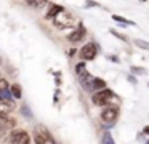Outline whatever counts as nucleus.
Instances as JSON below:
<instances>
[{
	"instance_id": "obj_1",
	"label": "nucleus",
	"mask_w": 149,
	"mask_h": 144,
	"mask_svg": "<svg viewBox=\"0 0 149 144\" xmlns=\"http://www.w3.org/2000/svg\"><path fill=\"white\" fill-rule=\"evenodd\" d=\"M114 98V91L112 90H100V91L93 93V96H91V101H93V104L96 106H107V102L111 101V99Z\"/></svg>"
},
{
	"instance_id": "obj_2",
	"label": "nucleus",
	"mask_w": 149,
	"mask_h": 144,
	"mask_svg": "<svg viewBox=\"0 0 149 144\" xmlns=\"http://www.w3.org/2000/svg\"><path fill=\"white\" fill-rule=\"evenodd\" d=\"M34 141H36V144H56L55 139L52 138V134H50V131L47 130L45 127H37L36 128Z\"/></svg>"
},
{
	"instance_id": "obj_3",
	"label": "nucleus",
	"mask_w": 149,
	"mask_h": 144,
	"mask_svg": "<svg viewBox=\"0 0 149 144\" xmlns=\"http://www.w3.org/2000/svg\"><path fill=\"white\" fill-rule=\"evenodd\" d=\"M74 21L75 19H74V16H72L71 13L61 11L55 19H53V24H55V27H58V29H68V27H71V26L74 24Z\"/></svg>"
},
{
	"instance_id": "obj_4",
	"label": "nucleus",
	"mask_w": 149,
	"mask_h": 144,
	"mask_svg": "<svg viewBox=\"0 0 149 144\" xmlns=\"http://www.w3.org/2000/svg\"><path fill=\"white\" fill-rule=\"evenodd\" d=\"M117 117H119V107H117V106L107 104L106 107L103 109V112H101V120L107 125H112L114 122L117 120Z\"/></svg>"
},
{
	"instance_id": "obj_5",
	"label": "nucleus",
	"mask_w": 149,
	"mask_h": 144,
	"mask_svg": "<svg viewBox=\"0 0 149 144\" xmlns=\"http://www.w3.org/2000/svg\"><path fill=\"white\" fill-rule=\"evenodd\" d=\"M11 144H31V136L24 130H13L10 134Z\"/></svg>"
},
{
	"instance_id": "obj_6",
	"label": "nucleus",
	"mask_w": 149,
	"mask_h": 144,
	"mask_svg": "<svg viewBox=\"0 0 149 144\" xmlns=\"http://www.w3.org/2000/svg\"><path fill=\"white\" fill-rule=\"evenodd\" d=\"M80 58L84 61H93L96 58V47L93 43H87L80 48Z\"/></svg>"
},
{
	"instance_id": "obj_7",
	"label": "nucleus",
	"mask_w": 149,
	"mask_h": 144,
	"mask_svg": "<svg viewBox=\"0 0 149 144\" xmlns=\"http://www.w3.org/2000/svg\"><path fill=\"white\" fill-rule=\"evenodd\" d=\"M85 32H87V31H85L84 26H79L75 31H72L71 34L68 35V40L71 42V43H77V42H80L82 38L85 37Z\"/></svg>"
},
{
	"instance_id": "obj_8",
	"label": "nucleus",
	"mask_w": 149,
	"mask_h": 144,
	"mask_svg": "<svg viewBox=\"0 0 149 144\" xmlns=\"http://www.w3.org/2000/svg\"><path fill=\"white\" fill-rule=\"evenodd\" d=\"M79 80H80V85L84 86L85 90H90V91H93V75H91L90 72H85L82 74V75H79Z\"/></svg>"
},
{
	"instance_id": "obj_9",
	"label": "nucleus",
	"mask_w": 149,
	"mask_h": 144,
	"mask_svg": "<svg viewBox=\"0 0 149 144\" xmlns=\"http://www.w3.org/2000/svg\"><path fill=\"white\" fill-rule=\"evenodd\" d=\"M61 11H64V8H63V6H59V5H52V6H50V10L47 11V15H45V19H55Z\"/></svg>"
},
{
	"instance_id": "obj_10",
	"label": "nucleus",
	"mask_w": 149,
	"mask_h": 144,
	"mask_svg": "<svg viewBox=\"0 0 149 144\" xmlns=\"http://www.w3.org/2000/svg\"><path fill=\"white\" fill-rule=\"evenodd\" d=\"M10 93H11V96H13V98H16V99H19L21 96H23V91H21V86L18 85V83H13V85L10 86Z\"/></svg>"
},
{
	"instance_id": "obj_11",
	"label": "nucleus",
	"mask_w": 149,
	"mask_h": 144,
	"mask_svg": "<svg viewBox=\"0 0 149 144\" xmlns=\"http://www.w3.org/2000/svg\"><path fill=\"white\" fill-rule=\"evenodd\" d=\"M106 88V82L103 79H95L93 80V91H100V90Z\"/></svg>"
},
{
	"instance_id": "obj_12",
	"label": "nucleus",
	"mask_w": 149,
	"mask_h": 144,
	"mask_svg": "<svg viewBox=\"0 0 149 144\" xmlns=\"http://www.w3.org/2000/svg\"><path fill=\"white\" fill-rule=\"evenodd\" d=\"M26 3L29 6H32V8H42L47 3V0H26Z\"/></svg>"
},
{
	"instance_id": "obj_13",
	"label": "nucleus",
	"mask_w": 149,
	"mask_h": 144,
	"mask_svg": "<svg viewBox=\"0 0 149 144\" xmlns=\"http://www.w3.org/2000/svg\"><path fill=\"white\" fill-rule=\"evenodd\" d=\"M112 19H114L116 22H120V24H123V26H133L132 21H127L125 18H122V16H119V15H112Z\"/></svg>"
},
{
	"instance_id": "obj_14",
	"label": "nucleus",
	"mask_w": 149,
	"mask_h": 144,
	"mask_svg": "<svg viewBox=\"0 0 149 144\" xmlns=\"http://www.w3.org/2000/svg\"><path fill=\"white\" fill-rule=\"evenodd\" d=\"M87 72V66H85V63H79L77 66H75V74L77 75H82V74Z\"/></svg>"
},
{
	"instance_id": "obj_15",
	"label": "nucleus",
	"mask_w": 149,
	"mask_h": 144,
	"mask_svg": "<svg viewBox=\"0 0 149 144\" xmlns=\"http://www.w3.org/2000/svg\"><path fill=\"white\" fill-rule=\"evenodd\" d=\"M135 45L138 48H143V50H149V42H144V40H139V38H136L135 40Z\"/></svg>"
},
{
	"instance_id": "obj_16",
	"label": "nucleus",
	"mask_w": 149,
	"mask_h": 144,
	"mask_svg": "<svg viewBox=\"0 0 149 144\" xmlns=\"http://www.w3.org/2000/svg\"><path fill=\"white\" fill-rule=\"evenodd\" d=\"M10 88V85H8V82L5 79H0V93L2 91H7V90Z\"/></svg>"
},
{
	"instance_id": "obj_17",
	"label": "nucleus",
	"mask_w": 149,
	"mask_h": 144,
	"mask_svg": "<svg viewBox=\"0 0 149 144\" xmlns=\"http://www.w3.org/2000/svg\"><path fill=\"white\" fill-rule=\"evenodd\" d=\"M130 70H132L133 74H138V75H139V74H146V70L141 69V67H138V66H132V67H130Z\"/></svg>"
},
{
	"instance_id": "obj_18",
	"label": "nucleus",
	"mask_w": 149,
	"mask_h": 144,
	"mask_svg": "<svg viewBox=\"0 0 149 144\" xmlns=\"http://www.w3.org/2000/svg\"><path fill=\"white\" fill-rule=\"evenodd\" d=\"M8 120H10V118H8V115L5 114V112H2V111H0V125H5Z\"/></svg>"
},
{
	"instance_id": "obj_19",
	"label": "nucleus",
	"mask_w": 149,
	"mask_h": 144,
	"mask_svg": "<svg viewBox=\"0 0 149 144\" xmlns=\"http://www.w3.org/2000/svg\"><path fill=\"white\" fill-rule=\"evenodd\" d=\"M104 144H114L112 136H111L109 131H106V133H104Z\"/></svg>"
},
{
	"instance_id": "obj_20",
	"label": "nucleus",
	"mask_w": 149,
	"mask_h": 144,
	"mask_svg": "<svg viewBox=\"0 0 149 144\" xmlns=\"http://www.w3.org/2000/svg\"><path fill=\"white\" fill-rule=\"evenodd\" d=\"M111 34H112V35H116L117 38H120V40H123V42H127V40H128V38H127L125 35H122V34H119V32H116L114 29H111Z\"/></svg>"
},
{
	"instance_id": "obj_21",
	"label": "nucleus",
	"mask_w": 149,
	"mask_h": 144,
	"mask_svg": "<svg viewBox=\"0 0 149 144\" xmlns=\"http://www.w3.org/2000/svg\"><path fill=\"white\" fill-rule=\"evenodd\" d=\"M21 112H23V114L24 115H27V117H32V114H31V111H29V109H27V106H23V109H21Z\"/></svg>"
},
{
	"instance_id": "obj_22",
	"label": "nucleus",
	"mask_w": 149,
	"mask_h": 144,
	"mask_svg": "<svg viewBox=\"0 0 149 144\" xmlns=\"http://www.w3.org/2000/svg\"><path fill=\"white\" fill-rule=\"evenodd\" d=\"M85 6H88V8H90V6H98V3L95 2V0H87V5Z\"/></svg>"
},
{
	"instance_id": "obj_23",
	"label": "nucleus",
	"mask_w": 149,
	"mask_h": 144,
	"mask_svg": "<svg viewBox=\"0 0 149 144\" xmlns=\"http://www.w3.org/2000/svg\"><path fill=\"white\" fill-rule=\"evenodd\" d=\"M109 59L114 61V63H119V58H116V56H109Z\"/></svg>"
},
{
	"instance_id": "obj_24",
	"label": "nucleus",
	"mask_w": 149,
	"mask_h": 144,
	"mask_svg": "<svg viewBox=\"0 0 149 144\" xmlns=\"http://www.w3.org/2000/svg\"><path fill=\"white\" fill-rule=\"evenodd\" d=\"M128 80H130V82H133V83H136V79H135L133 75H130V77H128Z\"/></svg>"
},
{
	"instance_id": "obj_25",
	"label": "nucleus",
	"mask_w": 149,
	"mask_h": 144,
	"mask_svg": "<svg viewBox=\"0 0 149 144\" xmlns=\"http://www.w3.org/2000/svg\"><path fill=\"white\" fill-rule=\"evenodd\" d=\"M143 131H144V134H149V125H148V127H144V130H143Z\"/></svg>"
},
{
	"instance_id": "obj_26",
	"label": "nucleus",
	"mask_w": 149,
	"mask_h": 144,
	"mask_svg": "<svg viewBox=\"0 0 149 144\" xmlns=\"http://www.w3.org/2000/svg\"><path fill=\"white\" fill-rule=\"evenodd\" d=\"M2 63H3V59H2V58H0V66H2Z\"/></svg>"
},
{
	"instance_id": "obj_27",
	"label": "nucleus",
	"mask_w": 149,
	"mask_h": 144,
	"mask_svg": "<svg viewBox=\"0 0 149 144\" xmlns=\"http://www.w3.org/2000/svg\"><path fill=\"white\" fill-rule=\"evenodd\" d=\"M139 2H146V0H139Z\"/></svg>"
}]
</instances>
